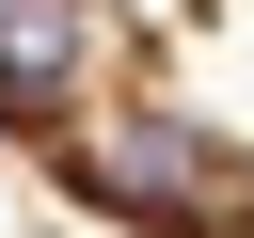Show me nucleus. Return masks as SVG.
<instances>
[{"mask_svg":"<svg viewBox=\"0 0 254 238\" xmlns=\"http://www.w3.org/2000/svg\"><path fill=\"white\" fill-rule=\"evenodd\" d=\"M0 159L95 238H254V0H0Z\"/></svg>","mask_w":254,"mask_h":238,"instance_id":"f257e3e1","label":"nucleus"}]
</instances>
